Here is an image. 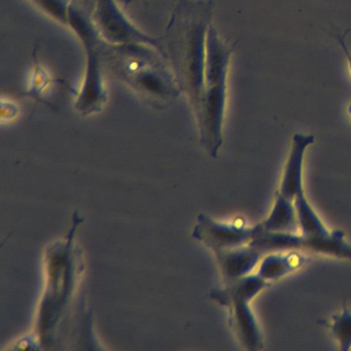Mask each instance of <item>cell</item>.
I'll use <instances>...</instances> for the list:
<instances>
[{"label": "cell", "mask_w": 351, "mask_h": 351, "mask_svg": "<svg viewBox=\"0 0 351 351\" xmlns=\"http://www.w3.org/2000/svg\"><path fill=\"white\" fill-rule=\"evenodd\" d=\"M40 9L46 11L54 19L69 24V0H32Z\"/></svg>", "instance_id": "5bb4252c"}, {"label": "cell", "mask_w": 351, "mask_h": 351, "mask_svg": "<svg viewBox=\"0 0 351 351\" xmlns=\"http://www.w3.org/2000/svg\"><path fill=\"white\" fill-rule=\"evenodd\" d=\"M293 200L278 192L274 205L267 219L260 223L261 228L271 232H291L299 230L297 211Z\"/></svg>", "instance_id": "8fae6325"}, {"label": "cell", "mask_w": 351, "mask_h": 351, "mask_svg": "<svg viewBox=\"0 0 351 351\" xmlns=\"http://www.w3.org/2000/svg\"><path fill=\"white\" fill-rule=\"evenodd\" d=\"M213 14V1L182 0L166 27L165 45L162 44L194 110L204 89L206 38Z\"/></svg>", "instance_id": "6da1fadb"}, {"label": "cell", "mask_w": 351, "mask_h": 351, "mask_svg": "<svg viewBox=\"0 0 351 351\" xmlns=\"http://www.w3.org/2000/svg\"><path fill=\"white\" fill-rule=\"evenodd\" d=\"M330 332L338 341L341 350L351 349V310L345 307L342 312L332 316Z\"/></svg>", "instance_id": "4fadbf2b"}, {"label": "cell", "mask_w": 351, "mask_h": 351, "mask_svg": "<svg viewBox=\"0 0 351 351\" xmlns=\"http://www.w3.org/2000/svg\"><path fill=\"white\" fill-rule=\"evenodd\" d=\"M69 25L81 38L87 57L85 80L80 91L75 108L85 116L96 114L102 110L108 98L102 73V63L104 60V46L98 36V28L94 25L87 13L73 3L69 5Z\"/></svg>", "instance_id": "277c9868"}, {"label": "cell", "mask_w": 351, "mask_h": 351, "mask_svg": "<svg viewBox=\"0 0 351 351\" xmlns=\"http://www.w3.org/2000/svg\"><path fill=\"white\" fill-rule=\"evenodd\" d=\"M50 83V77L44 69L38 67L32 73V83H30V92L34 94H40Z\"/></svg>", "instance_id": "9a60e30c"}, {"label": "cell", "mask_w": 351, "mask_h": 351, "mask_svg": "<svg viewBox=\"0 0 351 351\" xmlns=\"http://www.w3.org/2000/svg\"><path fill=\"white\" fill-rule=\"evenodd\" d=\"M313 135L301 134L297 133L293 135L291 152L283 170L282 180H281L280 190L279 193L287 198H295L303 189V166L306 149L313 145Z\"/></svg>", "instance_id": "52a82bcc"}, {"label": "cell", "mask_w": 351, "mask_h": 351, "mask_svg": "<svg viewBox=\"0 0 351 351\" xmlns=\"http://www.w3.org/2000/svg\"><path fill=\"white\" fill-rule=\"evenodd\" d=\"M233 47L228 45L210 25L207 32L204 89L195 116L201 143L217 158L223 145V125L227 104V80Z\"/></svg>", "instance_id": "3957f363"}, {"label": "cell", "mask_w": 351, "mask_h": 351, "mask_svg": "<svg viewBox=\"0 0 351 351\" xmlns=\"http://www.w3.org/2000/svg\"><path fill=\"white\" fill-rule=\"evenodd\" d=\"M270 285L258 274H250L228 281L225 289L213 293V299L229 308L232 328L241 345L248 350H260L264 347L262 332L250 303Z\"/></svg>", "instance_id": "5b68a950"}, {"label": "cell", "mask_w": 351, "mask_h": 351, "mask_svg": "<svg viewBox=\"0 0 351 351\" xmlns=\"http://www.w3.org/2000/svg\"><path fill=\"white\" fill-rule=\"evenodd\" d=\"M346 34H342V36H337V40H338L339 45H340L341 48H342L343 51H344V54L345 56H346L347 62H348L349 73H350L351 75V54L349 53L348 49H347V46L346 44H345L344 40L345 36H346Z\"/></svg>", "instance_id": "e0dca14e"}, {"label": "cell", "mask_w": 351, "mask_h": 351, "mask_svg": "<svg viewBox=\"0 0 351 351\" xmlns=\"http://www.w3.org/2000/svg\"><path fill=\"white\" fill-rule=\"evenodd\" d=\"M223 276L228 281L252 274L258 268L264 254L252 244L217 252Z\"/></svg>", "instance_id": "ba28073f"}, {"label": "cell", "mask_w": 351, "mask_h": 351, "mask_svg": "<svg viewBox=\"0 0 351 351\" xmlns=\"http://www.w3.org/2000/svg\"><path fill=\"white\" fill-rule=\"evenodd\" d=\"M131 1H132V0H127V3H131Z\"/></svg>", "instance_id": "ac0fdd59"}, {"label": "cell", "mask_w": 351, "mask_h": 351, "mask_svg": "<svg viewBox=\"0 0 351 351\" xmlns=\"http://www.w3.org/2000/svg\"><path fill=\"white\" fill-rule=\"evenodd\" d=\"M302 250L351 261V245L345 240L344 233L340 230L320 236L303 235Z\"/></svg>", "instance_id": "30bf717a"}, {"label": "cell", "mask_w": 351, "mask_h": 351, "mask_svg": "<svg viewBox=\"0 0 351 351\" xmlns=\"http://www.w3.org/2000/svg\"><path fill=\"white\" fill-rule=\"evenodd\" d=\"M303 252L302 250L269 252L261 260L256 274L270 283L279 280L305 264L307 258Z\"/></svg>", "instance_id": "9c48e42d"}, {"label": "cell", "mask_w": 351, "mask_h": 351, "mask_svg": "<svg viewBox=\"0 0 351 351\" xmlns=\"http://www.w3.org/2000/svg\"><path fill=\"white\" fill-rule=\"evenodd\" d=\"M197 230L198 237L217 252L250 244L258 231V226L248 228L242 225L219 223L203 217Z\"/></svg>", "instance_id": "8992f818"}, {"label": "cell", "mask_w": 351, "mask_h": 351, "mask_svg": "<svg viewBox=\"0 0 351 351\" xmlns=\"http://www.w3.org/2000/svg\"><path fill=\"white\" fill-rule=\"evenodd\" d=\"M17 114L18 108L14 102L9 101V100L1 101V119H3V121L5 119H7L8 121L12 120L17 116Z\"/></svg>", "instance_id": "2e32d148"}, {"label": "cell", "mask_w": 351, "mask_h": 351, "mask_svg": "<svg viewBox=\"0 0 351 351\" xmlns=\"http://www.w3.org/2000/svg\"><path fill=\"white\" fill-rule=\"evenodd\" d=\"M293 203H295L298 223H299V230L302 235L320 236L330 232L308 202L304 191L295 196Z\"/></svg>", "instance_id": "7c38bea8"}, {"label": "cell", "mask_w": 351, "mask_h": 351, "mask_svg": "<svg viewBox=\"0 0 351 351\" xmlns=\"http://www.w3.org/2000/svg\"><path fill=\"white\" fill-rule=\"evenodd\" d=\"M161 54L155 47L143 43L104 46V62L112 73L156 106L171 104L182 92L176 73Z\"/></svg>", "instance_id": "7a4b0ae2"}]
</instances>
